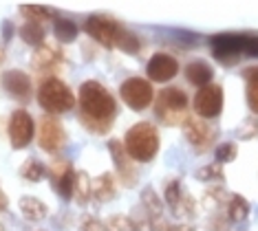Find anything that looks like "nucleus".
Here are the masks:
<instances>
[{
	"instance_id": "10",
	"label": "nucleus",
	"mask_w": 258,
	"mask_h": 231,
	"mask_svg": "<svg viewBox=\"0 0 258 231\" xmlns=\"http://www.w3.org/2000/svg\"><path fill=\"white\" fill-rule=\"evenodd\" d=\"M192 108L201 119H216L223 110V88L219 84L199 88L192 99Z\"/></svg>"
},
{
	"instance_id": "3",
	"label": "nucleus",
	"mask_w": 258,
	"mask_h": 231,
	"mask_svg": "<svg viewBox=\"0 0 258 231\" xmlns=\"http://www.w3.org/2000/svg\"><path fill=\"white\" fill-rule=\"evenodd\" d=\"M36 97H38V104L42 106V110H46V115H53V117L73 110L75 106V95L57 77H46L42 84L38 86Z\"/></svg>"
},
{
	"instance_id": "33",
	"label": "nucleus",
	"mask_w": 258,
	"mask_h": 231,
	"mask_svg": "<svg viewBox=\"0 0 258 231\" xmlns=\"http://www.w3.org/2000/svg\"><path fill=\"white\" fill-rule=\"evenodd\" d=\"M243 55L258 57V35L245 33V51H243Z\"/></svg>"
},
{
	"instance_id": "1",
	"label": "nucleus",
	"mask_w": 258,
	"mask_h": 231,
	"mask_svg": "<svg viewBox=\"0 0 258 231\" xmlns=\"http://www.w3.org/2000/svg\"><path fill=\"white\" fill-rule=\"evenodd\" d=\"M80 104V121L93 134L108 132L117 115V102L110 91L97 80H86L80 84L78 93Z\"/></svg>"
},
{
	"instance_id": "20",
	"label": "nucleus",
	"mask_w": 258,
	"mask_h": 231,
	"mask_svg": "<svg viewBox=\"0 0 258 231\" xmlns=\"http://www.w3.org/2000/svg\"><path fill=\"white\" fill-rule=\"evenodd\" d=\"M243 80H245V97H247L249 110L258 115V66H249L243 70Z\"/></svg>"
},
{
	"instance_id": "36",
	"label": "nucleus",
	"mask_w": 258,
	"mask_h": 231,
	"mask_svg": "<svg viewBox=\"0 0 258 231\" xmlns=\"http://www.w3.org/2000/svg\"><path fill=\"white\" fill-rule=\"evenodd\" d=\"M208 231H225V220H221V218H214V220L208 224Z\"/></svg>"
},
{
	"instance_id": "17",
	"label": "nucleus",
	"mask_w": 258,
	"mask_h": 231,
	"mask_svg": "<svg viewBox=\"0 0 258 231\" xmlns=\"http://www.w3.org/2000/svg\"><path fill=\"white\" fill-rule=\"evenodd\" d=\"M212 77H214V68L203 60H195L185 66V80L192 86H199V88L210 86L212 84Z\"/></svg>"
},
{
	"instance_id": "4",
	"label": "nucleus",
	"mask_w": 258,
	"mask_h": 231,
	"mask_svg": "<svg viewBox=\"0 0 258 231\" xmlns=\"http://www.w3.org/2000/svg\"><path fill=\"white\" fill-rule=\"evenodd\" d=\"M187 106H190V99L187 95L181 91V88H174V86H168L157 95V106H155V115L157 119L163 121L166 126H177L187 119Z\"/></svg>"
},
{
	"instance_id": "41",
	"label": "nucleus",
	"mask_w": 258,
	"mask_h": 231,
	"mask_svg": "<svg viewBox=\"0 0 258 231\" xmlns=\"http://www.w3.org/2000/svg\"><path fill=\"white\" fill-rule=\"evenodd\" d=\"M0 60H3V53H0Z\"/></svg>"
},
{
	"instance_id": "38",
	"label": "nucleus",
	"mask_w": 258,
	"mask_h": 231,
	"mask_svg": "<svg viewBox=\"0 0 258 231\" xmlns=\"http://www.w3.org/2000/svg\"><path fill=\"white\" fill-rule=\"evenodd\" d=\"M168 231H195L192 224H170Z\"/></svg>"
},
{
	"instance_id": "12",
	"label": "nucleus",
	"mask_w": 258,
	"mask_h": 231,
	"mask_svg": "<svg viewBox=\"0 0 258 231\" xmlns=\"http://www.w3.org/2000/svg\"><path fill=\"white\" fill-rule=\"evenodd\" d=\"M75 174H78V172H73L71 161H69V159H64V157H55L53 163L49 165V179L53 181L57 194H60L62 198H73Z\"/></svg>"
},
{
	"instance_id": "27",
	"label": "nucleus",
	"mask_w": 258,
	"mask_h": 231,
	"mask_svg": "<svg viewBox=\"0 0 258 231\" xmlns=\"http://www.w3.org/2000/svg\"><path fill=\"white\" fill-rule=\"evenodd\" d=\"M142 205L146 207L150 218H161L163 216V203L161 198L157 196V192L152 187H146L142 192Z\"/></svg>"
},
{
	"instance_id": "9",
	"label": "nucleus",
	"mask_w": 258,
	"mask_h": 231,
	"mask_svg": "<svg viewBox=\"0 0 258 231\" xmlns=\"http://www.w3.org/2000/svg\"><path fill=\"white\" fill-rule=\"evenodd\" d=\"M33 132H36V121L25 108H18L11 112L7 121V134L9 143L14 150H25V147L33 141Z\"/></svg>"
},
{
	"instance_id": "19",
	"label": "nucleus",
	"mask_w": 258,
	"mask_h": 231,
	"mask_svg": "<svg viewBox=\"0 0 258 231\" xmlns=\"http://www.w3.org/2000/svg\"><path fill=\"white\" fill-rule=\"evenodd\" d=\"M117 189H115V179L110 172H104V174H99L95 181H93V198L97 200V203H110V200L115 198Z\"/></svg>"
},
{
	"instance_id": "26",
	"label": "nucleus",
	"mask_w": 258,
	"mask_h": 231,
	"mask_svg": "<svg viewBox=\"0 0 258 231\" xmlns=\"http://www.w3.org/2000/svg\"><path fill=\"white\" fill-rule=\"evenodd\" d=\"M20 14L27 16V22H36V25H40V22H44V20H55L57 18V16H53V11L49 7H42V5H22Z\"/></svg>"
},
{
	"instance_id": "39",
	"label": "nucleus",
	"mask_w": 258,
	"mask_h": 231,
	"mask_svg": "<svg viewBox=\"0 0 258 231\" xmlns=\"http://www.w3.org/2000/svg\"><path fill=\"white\" fill-rule=\"evenodd\" d=\"M7 207H9V198H7V194L0 189V211H7Z\"/></svg>"
},
{
	"instance_id": "11",
	"label": "nucleus",
	"mask_w": 258,
	"mask_h": 231,
	"mask_svg": "<svg viewBox=\"0 0 258 231\" xmlns=\"http://www.w3.org/2000/svg\"><path fill=\"white\" fill-rule=\"evenodd\" d=\"M108 152H110V157H113V163H115V170H117V176H119L121 185H126V187L137 185V168H135L133 159L128 157L124 141L110 139L108 141Z\"/></svg>"
},
{
	"instance_id": "2",
	"label": "nucleus",
	"mask_w": 258,
	"mask_h": 231,
	"mask_svg": "<svg viewBox=\"0 0 258 231\" xmlns=\"http://www.w3.org/2000/svg\"><path fill=\"white\" fill-rule=\"evenodd\" d=\"M159 145H161L159 130L148 121L135 123L124 134V147L135 163H150L159 152Z\"/></svg>"
},
{
	"instance_id": "31",
	"label": "nucleus",
	"mask_w": 258,
	"mask_h": 231,
	"mask_svg": "<svg viewBox=\"0 0 258 231\" xmlns=\"http://www.w3.org/2000/svg\"><path fill=\"white\" fill-rule=\"evenodd\" d=\"M197 179L199 181H223V168L221 163H212V165H205L197 172Z\"/></svg>"
},
{
	"instance_id": "15",
	"label": "nucleus",
	"mask_w": 258,
	"mask_h": 231,
	"mask_svg": "<svg viewBox=\"0 0 258 231\" xmlns=\"http://www.w3.org/2000/svg\"><path fill=\"white\" fill-rule=\"evenodd\" d=\"M183 134H185V139L190 141L195 147H199V150H205L210 143L214 141L216 137V130L210 126L208 121H203L201 117H187V119L183 121Z\"/></svg>"
},
{
	"instance_id": "24",
	"label": "nucleus",
	"mask_w": 258,
	"mask_h": 231,
	"mask_svg": "<svg viewBox=\"0 0 258 231\" xmlns=\"http://www.w3.org/2000/svg\"><path fill=\"white\" fill-rule=\"evenodd\" d=\"M249 216V203L245 200L243 196H238V194H234L227 200V218H230L232 222H243L245 218Z\"/></svg>"
},
{
	"instance_id": "21",
	"label": "nucleus",
	"mask_w": 258,
	"mask_h": 231,
	"mask_svg": "<svg viewBox=\"0 0 258 231\" xmlns=\"http://www.w3.org/2000/svg\"><path fill=\"white\" fill-rule=\"evenodd\" d=\"M53 35L57 42L62 44H69V42H75L78 40V25L69 18H55L53 20Z\"/></svg>"
},
{
	"instance_id": "22",
	"label": "nucleus",
	"mask_w": 258,
	"mask_h": 231,
	"mask_svg": "<svg viewBox=\"0 0 258 231\" xmlns=\"http://www.w3.org/2000/svg\"><path fill=\"white\" fill-rule=\"evenodd\" d=\"M44 29L42 25H36V22H25V25L20 27V40L29 46H33V49H40V46L44 44Z\"/></svg>"
},
{
	"instance_id": "18",
	"label": "nucleus",
	"mask_w": 258,
	"mask_h": 231,
	"mask_svg": "<svg viewBox=\"0 0 258 231\" xmlns=\"http://www.w3.org/2000/svg\"><path fill=\"white\" fill-rule=\"evenodd\" d=\"M18 209L25 220L29 222H40L44 220L46 214H49V207H46L44 200H40L36 196H22L18 200Z\"/></svg>"
},
{
	"instance_id": "35",
	"label": "nucleus",
	"mask_w": 258,
	"mask_h": 231,
	"mask_svg": "<svg viewBox=\"0 0 258 231\" xmlns=\"http://www.w3.org/2000/svg\"><path fill=\"white\" fill-rule=\"evenodd\" d=\"M133 231H152L150 216H144V218H133Z\"/></svg>"
},
{
	"instance_id": "23",
	"label": "nucleus",
	"mask_w": 258,
	"mask_h": 231,
	"mask_svg": "<svg viewBox=\"0 0 258 231\" xmlns=\"http://www.w3.org/2000/svg\"><path fill=\"white\" fill-rule=\"evenodd\" d=\"M20 176L29 183H40L44 176H49V168H44V163L38 159H27L20 165Z\"/></svg>"
},
{
	"instance_id": "37",
	"label": "nucleus",
	"mask_w": 258,
	"mask_h": 231,
	"mask_svg": "<svg viewBox=\"0 0 258 231\" xmlns=\"http://www.w3.org/2000/svg\"><path fill=\"white\" fill-rule=\"evenodd\" d=\"M3 38L5 40H11V35H14V25H11V22L7 20V22H3Z\"/></svg>"
},
{
	"instance_id": "8",
	"label": "nucleus",
	"mask_w": 258,
	"mask_h": 231,
	"mask_svg": "<svg viewBox=\"0 0 258 231\" xmlns=\"http://www.w3.org/2000/svg\"><path fill=\"white\" fill-rule=\"evenodd\" d=\"M67 130H64L62 121L53 115H44L38 126V145L49 154H57L67 145Z\"/></svg>"
},
{
	"instance_id": "13",
	"label": "nucleus",
	"mask_w": 258,
	"mask_h": 231,
	"mask_svg": "<svg viewBox=\"0 0 258 231\" xmlns=\"http://www.w3.org/2000/svg\"><path fill=\"white\" fill-rule=\"evenodd\" d=\"M146 75L150 82H157V84H166V82L174 80L179 75L177 57L170 53H155L146 64Z\"/></svg>"
},
{
	"instance_id": "16",
	"label": "nucleus",
	"mask_w": 258,
	"mask_h": 231,
	"mask_svg": "<svg viewBox=\"0 0 258 231\" xmlns=\"http://www.w3.org/2000/svg\"><path fill=\"white\" fill-rule=\"evenodd\" d=\"M64 62V53L57 46L44 42L40 49H36L31 57V66L38 70V73H44V70H53Z\"/></svg>"
},
{
	"instance_id": "14",
	"label": "nucleus",
	"mask_w": 258,
	"mask_h": 231,
	"mask_svg": "<svg viewBox=\"0 0 258 231\" xmlns=\"http://www.w3.org/2000/svg\"><path fill=\"white\" fill-rule=\"evenodd\" d=\"M0 84H3V88L7 91V95H11L14 99H18L20 104H27L33 95L31 77H29L25 70H18V68L5 70L3 77H0Z\"/></svg>"
},
{
	"instance_id": "29",
	"label": "nucleus",
	"mask_w": 258,
	"mask_h": 231,
	"mask_svg": "<svg viewBox=\"0 0 258 231\" xmlns=\"http://www.w3.org/2000/svg\"><path fill=\"white\" fill-rule=\"evenodd\" d=\"M236 154H238V147L236 143H232V141H225V143H221V145H216V150H214V157H216V163H232L234 159H236Z\"/></svg>"
},
{
	"instance_id": "30",
	"label": "nucleus",
	"mask_w": 258,
	"mask_h": 231,
	"mask_svg": "<svg viewBox=\"0 0 258 231\" xmlns=\"http://www.w3.org/2000/svg\"><path fill=\"white\" fill-rule=\"evenodd\" d=\"M106 229L108 231H133V218L115 214L106 220Z\"/></svg>"
},
{
	"instance_id": "5",
	"label": "nucleus",
	"mask_w": 258,
	"mask_h": 231,
	"mask_svg": "<svg viewBox=\"0 0 258 231\" xmlns=\"http://www.w3.org/2000/svg\"><path fill=\"white\" fill-rule=\"evenodd\" d=\"M84 31L91 35L93 40H95L97 44H102L104 49H117V44H119L121 35H124L126 27H121L117 20L108 16H89L84 22Z\"/></svg>"
},
{
	"instance_id": "25",
	"label": "nucleus",
	"mask_w": 258,
	"mask_h": 231,
	"mask_svg": "<svg viewBox=\"0 0 258 231\" xmlns=\"http://www.w3.org/2000/svg\"><path fill=\"white\" fill-rule=\"evenodd\" d=\"M91 196H93V183H91V179L86 176V172H78V174H75V192H73V198L78 200V205L84 207L91 200Z\"/></svg>"
},
{
	"instance_id": "40",
	"label": "nucleus",
	"mask_w": 258,
	"mask_h": 231,
	"mask_svg": "<svg viewBox=\"0 0 258 231\" xmlns=\"http://www.w3.org/2000/svg\"><path fill=\"white\" fill-rule=\"evenodd\" d=\"M0 231H5V224L3 222H0Z\"/></svg>"
},
{
	"instance_id": "34",
	"label": "nucleus",
	"mask_w": 258,
	"mask_h": 231,
	"mask_svg": "<svg viewBox=\"0 0 258 231\" xmlns=\"http://www.w3.org/2000/svg\"><path fill=\"white\" fill-rule=\"evenodd\" d=\"M80 231H108V229H106V224H104V222H99L97 218L89 216V218H84V220H82V224H80Z\"/></svg>"
},
{
	"instance_id": "28",
	"label": "nucleus",
	"mask_w": 258,
	"mask_h": 231,
	"mask_svg": "<svg viewBox=\"0 0 258 231\" xmlns=\"http://www.w3.org/2000/svg\"><path fill=\"white\" fill-rule=\"evenodd\" d=\"M163 196H166V203H168L170 209H174V207H177L181 200H183V196H185V189H183V185H181V181L179 179L170 181L168 185H166V192H163Z\"/></svg>"
},
{
	"instance_id": "7",
	"label": "nucleus",
	"mask_w": 258,
	"mask_h": 231,
	"mask_svg": "<svg viewBox=\"0 0 258 231\" xmlns=\"http://www.w3.org/2000/svg\"><path fill=\"white\" fill-rule=\"evenodd\" d=\"M212 55L225 66L238 62V57L245 51V33H219L210 38Z\"/></svg>"
},
{
	"instance_id": "6",
	"label": "nucleus",
	"mask_w": 258,
	"mask_h": 231,
	"mask_svg": "<svg viewBox=\"0 0 258 231\" xmlns=\"http://www.w3.org/2000/svg\"><path fill=\"white\" fill-rule=\"evenodd\" d=\"M119 97L131 110L142 112L155 102V88L144 77H128L119 84Z\"/></svg>"
},
{
	"instance_id": "32",
	"label": "nucleus",
	"mask_w": 258,
	"mask_h": 231,
	"mask_svg": "<svg viewBox=\"0 0 258 231\" xmlns=\"http://www.w3.org/2000/svg\"><path fill=\"white\" fill-rule=\"evenodd\" d=\"M238 137L240 139H254V137H258V119H256V117L247 119L243 126L238 128Z\"/></svg>"
}]
</instances>
